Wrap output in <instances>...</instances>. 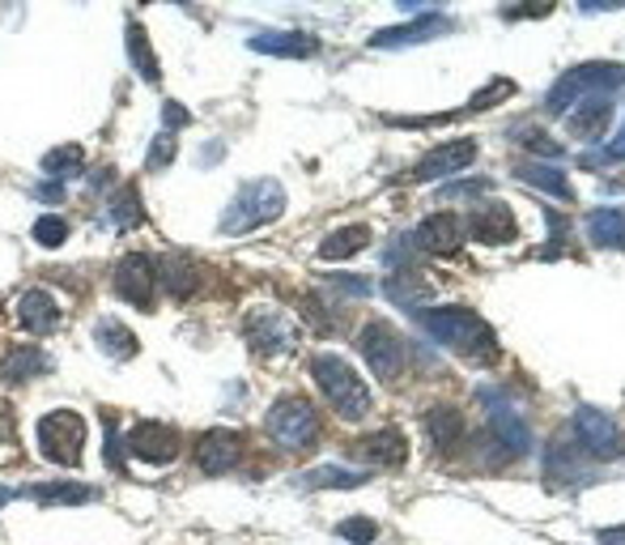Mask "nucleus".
Segmentation results:
<instances>
[{
  "label": "nucleus",
  "instance_id": "f257e3e1",
  "mask_svg": "<svg viewBox=\"0 0 625 545\" xmlns=\"http://www.w3.org/2000/svg\"><path fill=\"white\" fill-rule=\"evenodd\" d=\"M421 325L439 345H447V350L464 354V359H493L498 354L493 328L477 311H468V307H434V311L421 316Z\"/></svg>",
  "mask_w": 625,
  "mask_h": 545
},
{
  "label": "nucleus",
  "instance_id": "9d476101",
  "mask_svg": "<svg viewBox=\"0 0 625 545\" xmlns=\"http://www.w3.org/2000/svg\"><path fill=\"white\" fill-rule=\"evenodd\" d=\"M481 405H489L486 409L489 431L507 447V456H527V452H532V431H527V422L520 418V409L507 405V400L498 397V393H489V388L481 393Z\"/></svg>",
  "mask_w": 625,
  "mask_h": 545
},
{
  "label": "nucleus",
  "instance_id": "393cba45",
  "mask_svg": "<svg viewBox=\"0 0 625 545\" xmlns=\"http://www.w3.org/2000/svg\"><path fill=\"white\" fill-rule=\"evenodd\" d=\"M366 243H371V230H366V226H341V230H332V235L319 243V260L337 264V260L366 252Z\"/></svg>",
  "mask_w": 625,
  "mask_h": 545
},
{
  "label": "nucleus",
  "instance_id": "a19ab883",
  "mask_svg": "<svg viewBox=\"0 0 625 545\" xmlns=\"http://www.w3.org/2000/svg\"><path fill=\"white\" fill-rule=\"evenodd\" d=\"M162 124H167V133H179V128L192 124V115L179 107V103H167V107H162Z\"/></svg>",
  "mask_w": 625,
  "mask_h": 545
},
{
  "label": "nucleus",
  "instance_id": "a211bd4d",
  "mask_svg": "<svg viewBox=\"0 0 625 545\" xmlns=\"http://www.w3.org/2000/svg\"><path fill=\"white\" fill-rule=\"evenodd\" d=\"M468 235H473V239H481V243H511V239H515V218H511V209H507V205L486 201V205H477V209H473V218H468Z\"/></svg>",
  "mask_w": 625,
  "mask_h": 545
},
{
  "label": "nucleus",
  "instance_id": "9b49d317",
  "mask_svg": "<svg viewBox=\"0 0 625 545\" xmlns=\"http://www.w3.org/2000/svg\"><path fill=\"white\" fill-rule=\"evenodd\" d=\"M477 162V141H468V137H459V141H447V146L430 149L421 162L413 167V183H434V180H447V175H459V171H468Z\"/></svg>",
  "mask_w": 625,
  "mask_h": 545
},
{
  "label": "nucleus",
  "instance_id": "5701e85b",
  "mask_svg": "<svg viewBox=\"0 0 625 545\" xmlns=\"http://www.w3.org/2000/svg\"><path fill=\"white\" fill-rule=\"evenodd\" d=\"M425 431H430V439L439 443V447H459L464 443V435H468V427H464V413L455 409V405H434L430 413H425Z\"/></svg>",
  "mask_w": 625,
  "mask_h": 545
},
{
  "label": "nucleus",
  "instance_id": "37998d69",
  "mask_svg": "<svg viewBox=\"0 0 625 545\" xmlns=\"http://www.w3.org/2000/svg\"><path fill=\"white\" fill-rule=\"evenodd\" d=\"M337 286H345L349 294H371V282H357V277H337Z\"/></svg>",
  "mask_w": 625,
  "mask_h": 545
},
{
  "label": "nucleus",
  "instance_id": "2eb2a0df",
  "mask_svg": "<svg viewBox=\"0 0 625 545\" xmlns=\"http://www.w3.org/2000/svg\"><path fill=\"white\" fill-rule=\"evenodd\" d=\"M413 243L430 256L459 252V243H464V222L455 218V214H430V218L413 230Z\"/></svg>",
  "mask_w": 625,
  "mask_h": 545
},
{
  "label": "nucleus",
  "instance_id": "6e6552de",
  "mask_svg": "<svg viewBox=\"0 0 625 545\" xmlns=\"http://www.w3.org/2000/svg\"><path fill=\"white\" fill-rule=\"evenodd\" d=\"M243 332L255 354H285L298 345V328L289 325L277 307H251L243 316Z\"/></svg>",
  "mask_w": 625,
  "mask_h": 545
},
{
  "label": "nucleus",
  "instance_id": "ea45409f",
  "mask_svg": "<svg viewBox=\"0 0 625 545\" xmlns=\"http://www.w3.org/2000/svg\"><path fill=\"white\" fill-rule=\"evenodd\" d=\"M515 141H520L523 149H532V154H541V158H561V146L549 141L541 128H520V133H515Z\"/></svg>",
  "mask_w": 625,
  "mask_h": 545
},
{
  "label": "nucleus",
  "instance_id": "f704fd0d",
  "mask_svg": "<svg viewBox=\"0 0 625 545\" xmlns=\"http://www.w3.org/2000/svg\"><path fill=\"white\" fill-rule=\"evenodd\" d=\"M128 56H133V65L140 69V77L149 81V86H158V56H154V47H149V35H145V26H128Z\"/></svg>",
  "mask_w": 625,
  "mask_h": 545
},
{
  "label": "nucleus",
  "instance_id": "c85d7f7f",
  "mask_svg": "<svg viewBox=\"0 0 625 545\" xmlns=\"http://www.w3.org/2000/svg\"><path fill=\"white\" fill-rule=\"evenodd\" d=\"M588 239L600 248H625V214L622 209H591Z\"/></svg>",
  "mask_w": 625,
  "mask_h": 545
},
{
  "label": "nucleus",
  "instance_id": "c756f323",
  "mask_svg": "<svg viewBox=\"0 0 625 545\" xmlns=\"http://www.w3.org/2000/svg\"><path fill=\"white\" fill-rule=\"evenodd\" d=\"M515 175H520L523 183H532V188H541V192L557 196V201H570V196H575V192H570V183H566V175L554 171V167H545V162H520V167H515Z\"/></svg>",
  "mask_w": 625,
  "mask_h": 545
},
{
  "label": "nucleus",
  "instance_id": "c03bdc74",
  "mask_svg": "<svg viewBox=\"0 0 625 545\" xmlns=\"http://www.w3.org/2000/svg\"><path fill=\"white\" fill-rule=\"evenodd\" d=\"M600 542H604V545H625V529H604V533H600Z\"/></svg>",
  "mask_w": 625,
  "mask_h": 545
},
{
  "label": "nucleus",
  "instance_id": "423d86ee",
  "mask_svg": "<svg viewBox=\"0 0 625 545\" xmlns=\"http://www.w3.org/2000/svg\"><path fill=\"white\" fill-rule=\"evenodd\" d=\"M264 427H269V435L277 439L285 452H307V447H315V439H319L315 405L311 400H303V397L277 400V405L269 409Z\"/></svg>",
  "mask_w": 625,
  "mask_h": 545
},
{
  "label": "nucleus",
  "instance_id": "6ab92c4d",
  "mask_svg": "<svg viewBox=\"0 0 625 545\" xmlns=\"http://www.w3.org/2000/svg\"><path fill=\"white\" fill-rule=\"evenodd\" d=\"M353 452L362 461L379 465V469H396V465L409 461V439L400 435V431H375V435H366L362 443H353Z\"/></svg>",
  "mask_w": 625,
  "mask_h": 545
},
{
  "label": "nucleus",
  "instance_id": "79ce46f5",
  "mask_svg": "<svg viewBox=\"0 0 625 545\" xmlns=\"http://www.w3.org/2000/svg\"><path fill=\"white\" fill-rule=\"evenodd\" d=\"M486 192V183H452V188H443V201H459V196H481Z\"/></svg>",
  "mask_w": 625,
  "mask_h": 545
},
{
  "label": "nucleus",
  "instance_id": "cd10ccee",
  "mask_svg": "<svg viewBox=\"0 0 625 545\" xmlns=\"http://www.w3.org/2000/svg\"><path fill=\"white\" fill-rule=\"evenodd\" d=\"M52 359L38 350V345H18V350H9L4 354V363H0V375L9 379V384H22V379H31L38 371H47Z\"/></svg>",
  "mask_w": 625,
  "mask_h": 545
},
{
  "label": "nucleus",
  "instance_id": "aec40b11",
  "mask_svg": "<svg viewBox=\"0 0 625 545\" xmlns=\"http://www.w3.org/2000/svg\"><path fill=\"white\" fill-rule=\"evenodd\" d=\"M18 316H22V325L31 328L35 337H47V332H56V328H60V316H65V311H60V303L43 291V286H35V291L22 294Z\"/></svg>",
  "mask_w": 625,
  "mask_h": 545
},
{
  "label": "nucleus",
  "instance_id": "0eeeda50",
  "mask_svg": "<svg viewBox=\"0 0 625 545\" xmlns=\"http://www.w3.org/2000/svg\"><path fill=\"white\" fill-rule=\"evenodd\" d=\"M357 350H362L366 366H371L379 379H400V375H405L409 350H405V337H400L391 325H383V320L366 325L362 328V337H357Z\"/></svg>",
  "mask_w": 625,
  "mask_h": 545
},
{
  "label": "nucleus",
  "instance_id": "f8f14e48",
  "mask_svg": "<svg viewBox=\"0 0 625 545\" xmlns=\"http://www.w3.org/2000/svg\"><path fill=\"white\" fill-rule=\"evenodd\" d=\"M124 447L145 461V465H171L179 456V431L167 427V422H137L128 435H124Z\"/></svg>",
  "mask_w": 625,
  "mask_h": 545
},
{
  "label": "nucleus",
  "instance_id": "4be33fe9",
  "mask_svg": "<svg viewBox=\"0 0 625 545\" xmlns=\"http://www.w3.org/2000/svg\"><path fill=\"white\" fill-rule=\"evenodd\" d=\"M452 22L439 18V13H425L421 22H409V26H391V31H379L371 35V47H405V43H425V38L443 35Z\"/></svg>",
  "mask_w": 625,
  "mask_h": 545
},
{
  "label": "nucleus",
  "instance_id": "c9c22d12",
  "mask_svg": "<svg viewBox=\"0 0 625 545\" xmlns=\"http://www.w3.org/2000/svg\"><path fill=\"white\" fill-rule=\"evenodd\" d=\"M337 533H341L349 545H375L379 524H375L371 515H349V520H341V529H337Z\"/></svg>",
  "mask_w": 625,
  "mask_h": 545
},
{
  "label": "nucleus",
  "instance_id": "2f4dec72",
  "mask_svg": "<svg viewBox=\"0 0 625 545\" xmlns=\"http://www.w3.org/2000/svg\"><path fill=\"white\" fill-rule=\"evenodd\" d=\"M387 294H391V303H396V307H405V311L413 307L417 311V307L430 298V286L417 277L413 269H400V273H391V277H387Z\"/></svg>",
  "mask_w": 625,
  "mask_h": 545
},
{
  "label": "nucleus",
  "instance_id": "e433bc0d",
  "mask_svg": "<svg viewBox=\"0 0 625 545\" xmlns=\"http://www.w3.org/2000/svg\"><path fill=\"white\" fill-rule=\"evenodd\" d=\"M69 239V222L60 218V214H47V218L35 222V243L38 248H60Z\"/></svg>",
  "mask_w": 625,
  "mask_h": 545
},
{
  "label": "nucleus",
  "instance_id": "bb28decb",
  "mask_svg": "<svg viewBox=\"0 0 625 545\" xmlns=\"http://www.w3.org/2000/svg\"><path fill=\"white\" fill-rule=\"evenodd\" d=\"M103 218H106V226H115V230H137L140 222H145L137 183H124V188L111 196V205H106Z\"/></svg>",
  "mask_w": 625,
  "mask_h": 545
},
{
  "label": "nucleus",
  "instance_id": "b1692460",
  "mask_svg": "<svg viewBox=\"0 0 625 545\" xmlns=\"http://www.w3.org/2000/svg\"><path fill=\"white\" fill-rule=\"evenodd\" d=\"M545 477L554 481H583V465H579V443H570L566 435H557L545 452Z\"/></svg>",
  "mask_w": 625,
  "mask_h": 545
},
{
  "label": "nucleus",
  "instance_id": "7ed1b4c3",
  "mask_svg": "<svg viewBox=\"0 0 625 545\" xmlns=\"http://www.w3.org/2000/svg\"><path fill=\"white\" fill-rule=\"evenodd\" d=\"M285 214V188L277 180H251L235 192V201L221 214V235H247Z\"/></svg>",
  "mask_w": 625,
  "mask_h": 545
},
{
  "label": "nucleus",
  "instance_id": "72a5a7b5",
  "mask_svg": "<svg viewBox=\"0 0 625 545\" xmlns=\"http://www.w3.org/2000/svg\"><path fill=\"white\" fill-rule=\"evenodd\" d=\"M94 337H99V350L111 354V359H133V354H137V337L120 325V320H99Z\"/></svg>",
  "mask_w": 625,
  "mask_h": 545
},
{
  "label": "nucleus",
  "instance_id": "7c9ffc66",
  "mask_svg": "<svg viewBox=\"0 0 625 545\" xmlns=\"http://www.w3.org/2000/svg\"><path fill=\"white\" fill-rule=\"evenodd\" d=\"M303 486H307V490H357V486H366V473L341 469V465H323V469L303 473Z\"/></svg>",
  "mask_w": 625,
  "mask_h": 545
},
{
  "label": "nucleus",
  "instance_id": "58836bf2",
  "mask_svg": "<svg viewBox=\"0 0 625 545\" xmlns=\"http://www.w3.org/2000/svg\"><path fill=\"white\" fill-rule=\"evenodd\" d=\"M511 94H515V81H507V77H493L486 90H481V94H473V103H468V107H473V111H489L493 103H498V99H511Z\"/></svg>",
  "mask_w": 625,
  "mask_h": 545
},
{
  "label": "nucleus",
  "instance_id": "4c0bfd02",
  "mask_svg": "<svg viewBox=\"0 0 625 545\" xmlns=\"http://www.w3.org/2000/svg\"><path fill=\"white\" fill-rule=\"evenodd\" d=\"M174 154H179V137H174V133H158V137H154V146H149L145 167H149V171H167V167L174 162Z\"/></svg>",
  "mask_w": 625,
  "mask_h": 545
},
{
  "label": "nucleus",
  "instance_id": "f3484780",
  "mask_svg": "<svg viewBox=\"0 0 625 545\" xmlns=\"http://www.w3.org/2000/svg\"><path fill=\"white\" fill-rule=\"evenodd\" d=\"M154 269H158V282L171 291V298H192V294L201 291V277H205L201 264L188 252H167Z\"/></svg>",
  "mask_w": 625,
  "mask_h": 545
},
{
  "label": "nucleus",
  "instance_id": "1a4fd4ad",
  "mask_svg": "<svg viewBox=\"0 0 625 545\" xmlns=\"http://www.w3.org/2000/svg\"><path fill=\"white\" fill-rule=\"evenodd\" d=\"M570 427H575V435H579V443H583V452L595 456V461H613V456L622 452V431H617V422H613L604 409L579 405Z\"/></svg>",
  "mask_w": 625,
  "mask_h": 545
},
{
  "label": "nucleus",
  "instance_id": "4468645a",
  "mask_svg": "<svg viewBox=\"0 0 625 545\" xmlns=\"http://www.w3.org/2000/svg\"><path fill=\"white\" fill-rule=\"evenodd\" d=\"M239 452H243V443L235 431H205V435L196 439V465L208 473V477H221V473H230L239 465Z\"/></svg>",
  "mask_w": 625,
  "mask_h": 545
},
{
  "label": "nucleus",
  "instance_id": "412c9836",
  "mask_svg": "<svg viewBox=\"0 0 625 545\" xmlns=\"http://www.w3.org/2000/svg\"><path fill=\"white\" fill-rule=\"evenodd\" d=\"M251 52L260 56H285V60H307L319 52V43L311 35H298V31H269V35L251 38Z\"/></svg>",
  "mask_w": 625,
  "mask_h": 545
},
{
  "label": "nucleus",
  "instance_id": "39448f33",
  "mask_svg": "<svg viewBox=\"0 0 625 545\" xmlns=\"http://www.w3.org/2000/svg\"><path fill=\"white\" fill-rule=\"evenodd\" d=\"M622 81H625L622 65H579V69H570V73L549 90L545 107L554 111V115H566L570 103H583L588 94H613Z\"/></svg>",
  "mask_w": 625,
  "mask_h": 545
},
{
  "label": "nucleus",
  "instance_id": "dca6fc26",
  "mask_svg": "<svg viewBox=\"0 0 625 545\" xmlns=\"http://www.w3.org/2000/svg\"><path fill=\"white\" fill-rule=\"evenodd\" d=\"M609 120H613V94H588L575 111H566V124L575 137L583 141H600L609 133Z\"/></svg>",
  "mask_w": 625,
  "mask_h": 545
},
{
  "label": "nucleus",
  "instance_id": "ddd939ff",
  "mask_svg": "<svg viewBox=\"0 0 625 545\" xmlns=\"http://www.w3.org/2000/svg\"><path fill=\"white\" fill-rule=\"evenodd\" d=\"M154 286H158V269L149 256H124L115 264V294L133 307H154Z\"/></svg>",
  "mask_w": 625,
  "mask_h": 545
},
{
  "label": "nucleus",
  "instance_id": "20e7f679",
  "mask_svg": "<svg viewBox=\"0 0 625 545\" xmlns=\"http://www.w3.org/2000/svg\"><path fill=\"white\" fill-rule=\"evenodd\" d=\"M38 452L60 465V469H77L86 456V422L72 409H52L47 418H38Z\"/></svg>",
  "mask_w": 625,
  "mask_h": 545
},
{
  "label": "nucleus",
  "instance_id": "a18cd8bd",
  "mask_svg": "<svg viewBox=\"0 0 625 545\" xmlns=\"http://www.w3.org/2000/svg\"><path fill=\"white\" fill-rule=\"evenodd\" d=\"M9 499H13V495H9V490H0V508H4V503H9Z\"/></svg>",
  "mask_w": 625,
  "mask_h": 545
},
{
  "label": "nucleus",
  "instance_id": "473e14b6",
  "mask_svg": "<svg viewBox=\"0 0 625 545\" xmlns=\"http://www.w3.org/2000/svg\"><path fill=\"white\" fill-rule=\"evenodd\" d=\"M43 175H52V180H72V175H81V167H86V154L81 146H56L43 154Z\"/></svg>",
  "mask_w": 625,
  "mask_h": 545
},
{
  "label": "nucleus",
  "instance_id": "a878e982",
  "mask_svg": "<svg viewBox=\"0 0 625 545\" xmlns=\"http://www.w3.org/2000/svg\"><path fill=\"white\" fill-rule=\"evenodd\" d=\"M26 495H31L35 503H43V508H69V503H90V499H99L94 486H77V481H47V486H31Z\"/></svg>",
  "mask_w": 625,
  "mask_h": 545
},
{
  "label": "nucleus",
  "instance_id": "f03ea898",
  "mask_svg": "<svg viewBox=\"0 0 625 545\" xmlns=\"http://www.w3.org/2000/svg\"><path fill=\"white\" fill-rule=\"evenodd\" d=\"M311 375H315V384H319V393L328 397V405L337 409V418L362 422V418L371 413V388H366V379H362L341 354H315Z\"/></svg>",
  "mask_w": 625,
  "mask_h": 545
}]
</instances>
